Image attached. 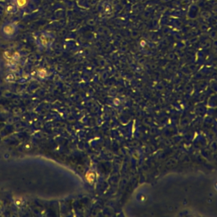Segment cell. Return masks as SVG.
<instances>
[{
    "label": "cell",
    "mask_w": 217,
    "mask_h": 217,
    "mask_svg": "<svg viewBox=\"0 0 217 217\" xmlns=\"http://www.w3.org/2000/svg\"><path fill=\"white\" fill-rule=\"evenodd\" d=\"M13 1L15 3V4H16L17 8L19 9V10H22V9H24L27 7L29 6L33 0H13Z\"/></svg>",
    "instance_id": "obj_4"
},
{
    "label": "cell",
    "mask_w": 217,
    "mask_h": 217,
    "mask_svg": "<svg viewBox=\"0 0 217 217\" xmlns=\"http://www.w3.org/2000/svg\"><path fill=\"white\" fill-rule=\"evenodd\" d=\"M4 10H5V13L7 14H9V15H12V14H15L19 11V9L17 8L15 3L14 2L13 0H9L5 4V8H4Z\"/></svg>",
    "instance_id": "obj_3"
},
{
    "label": "cell",
    "mask_w": 217,
    "mask_h": 217,
    "mask_svg": "<svg viewBox=\"0 0 217 217\" xmlns=\"http://www.w3.org/2000/svg\"><path fill=\"white\" fill-rule=\"evenodd\" d=\"M53 42V37L50 33L43 32L37 36V43L43 48H49Z\"/></svg>",
    "instance_id": "obj_2"
},
{
    "label": "cell",
    "mask_w": 217,
    "mask_h": 217,
    "mask_svg": "<svg viewBox=\"0 0 217 217\" xmlns=\"http://www.w3.org/2000/svg\"><path fill=\"white\" fill-rule=\"evenodd\" d=\"M18 32V26L14 22H5L1 27V33L5 38H13Z\"/></svg>",
    "instance_id": "obj_1"
}]
</instances>
